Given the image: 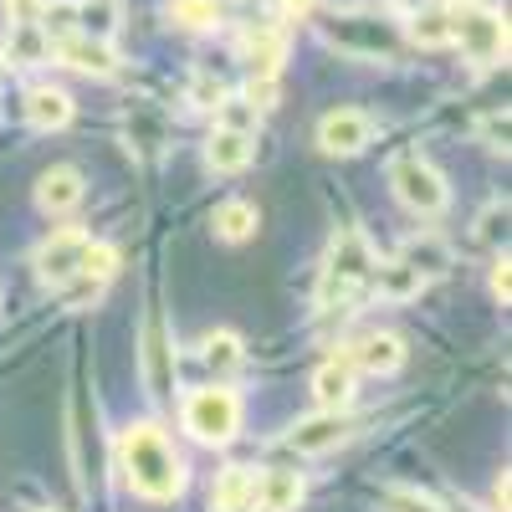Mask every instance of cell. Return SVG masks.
I'll return each mask as SVG.
<instances>
[{
	"mask_svg": "<svg viewBox=\"0 0 512 512\" xmlns=\"http://www.w3.org/2000/svg\"><path fill=\"white\" fill-rule=\"evenodd\" d=\"M200 359H205V369L231 374V369L246 359V349H241V338H236L231 328H216V333H205V338H200Z\"/></svg>",
	"mask_w": 512,
	"mask_h": 512,
	"instance_id": "obj_26",
	"label": "cell"
},
{
	"mask_svg": "<svg viewBox=\"0 0 512 512\" xmlns=\"http://www.w3.org/2000/svg\"><path fill=\"white\" fill-rule=\"evenodd\" d=\"M492 512H512V477L502 472L497 487H492Z\"/></svg>",
	"mask_w": 512,
	"mask_h": 512,
	"instance_id": "obj_39",
	"label": "cell"
},
{
	"mask_svg": "<svg viewBox=\"0 0 512 512\" xmlns=\"http://www.w3.org/2000/svg\"><path fill=\"white\" fill-rule=\"evenodd\" d=\"M354 379H359V369L349 364V354L323 359V364L313 369V400H318L323 410H349V405H354Z\"/></svg>",
	"mask_w": 512,
	"mask_h": 512,
	"instance_id": "obj_14",
	"label": "cell"
},
{
	"mask_svg": "<svg viewBox=\"0 0 512 512\" xmlns=\"http://www.w3.org/2000/svg\"><path fill=\"white\" fill-rule=\"evenodd\" d=\"M164 16L180 31H216L221 26V0H164Z\"/></svg>",
	"mask_w": 512,
	"mask_h": 512,
	"instance_id": "obj_24",
	"label": "cell"
},
{
	"mask_svg": "<svg viewBox=\"0 0 512 512\" xmlns=\"http://www.w3.org/2000/svg\"><path fill=\"white\" fill-rule=\"evenodd\" d=\"M374 144V118L359 108H333L318 118V149L333 159H354Z\"/></svg>",
	"mask_w": 512,
	"mask_h": 512,
	"instance_id": "obj_8",
	"label": "cell"
},
{
	"mask_svg": "<svg viewBox=\"0 0 512 512\" xmlns=\"http://www.w3.org/2000/svg\"><path fill=\"white\" fill-rule=\"evenodd\" d=\"M354 436V420H349V410H318V415H303L287 431V451H297V456H328V451H338Z\"/></svg>",
	"mask_w": 512,
	"mask_h": 512,
	"instance_id": "obj_7",
	"label": "cell"
},
{
	"mask_svg": "<svg viewBox=\"0 0 512 512\" xmlns=\"http://www.w3.org/2000/svg\"><path fill=\"white\" fill-rule=\"evenodd\" d=\"M425 6H436V0H395L400 16H415V11H425Z\"/></svg>",
	"mask_w": 512,
	"mask_h": 512,
	"instance_id": "obj_40",
	"label": "cell"
},
{
	"mask_svg": "<svg viewBox=\"0 0 512 512\" xmlns=\"http://www.w3.org/2000/svg\"><path fill=\"white\" fill-rule=\"evenodd\" d=\"M410 41H415V47H425V52L451 47V11H441V6L415 11L410 16Z\"/></svg>",
	"mask_w": 512,
	"mask_h": 512,
	"instance_id": "obj_25",
	"label": "cell"
},
{
	"mask_svg": "<svg viewBox=\"0 0 512 512\" xmlns=\"http://www.w3.org/2000/svg\"><path fill=\"white\" fill-rule=\"evenodd\" d=\"M338 26H328V41H338L344 52H354V57H384L390 62L395 57V36H390V26L384 21H374V16H333Z\"/></svg>",
	"mask_w": 512,
	"mask_h": 512,
	"instance_id": "obj_10",
	"label": "cell"
},
{
	"mask_svg": "<svg viewBox=\"0 0 512 512\" xmlns=\"http://www.w3.org/2000/svg\"><path fill=\"white\" fill-rule=\"evenodd\" d=\"M303 502V477L297 472H267L256 477V492H251V507L256 512H292Z\"/></svg>",
	"mask_w": 512,
	"mask_h": 512,
	"instance_id": "obj_19",
	"label": "cell"
},
{
	"mask_svg": "<svg viewBox=\"0 0 512 512\" xmlns=\"http://www.w3.org/2000/svg\"><path fill=\"white\" fill-rule=\"evenodd\" d=\"M36 512H57V507H36Z\"/></svg>",
	"mask_w": 512,
	"mask_h": 512,
	"instance_id": "obj_42",
	"label": "cell"
},
{
	"mask_svg": "<svg viewBox=\"0 0 512 512\" xmlns=\"http://www.w3.org/2000/svg\"><path fill=\"white\" fill-rule=\"evenodd\" d=\"M52 57V41L41 36V26H11V41H6V62L11 67H36Z\"/></svg>",
	"mask_w": 512,
	"mask_h": 512,
	"instance_id": "obj_27",
	"label": "cell"
},
{
	"mask_svg": "<svg viewBox=\"0 0 512 512\" xmlns=\"http://www.w3.org/2000/svg\"><path fill=\"white\" fill-rule=\"evenodd\" d=\"M26 123L36 134H57V128L72 123V93L62 88H31L26 93Z\"/></svg>",
	"mask_w": 512,
	"mask_h": 512,
	"instance_id": "obj_17",
	"label": "cell"
},
{
	"mask_svg": "<svg viewBox=\"0 0 512 512\" xmlns=\"http://www.w3.org/2000/svg\"><path fill=\"white\" fill-rule=\"evenodd\" d=\"M57 62L82 72V77H113L118 72V52H113V41H93V36H67L57 41Z\"/></svg>",
	"mask_w": 512,
	"mask_h": 512,
	"instance_id": "obj_12",
	"label": "cell"
},
{
	"mask_svg": "<svg viewBox=\"0 0 512 512\" xmlns=\"http://www.w3.org/2000/svg\"><path fill=\"white\" fill-rule=\"evenodd\" d=\"M400 262H410L425 282H431V277H441V272L451 267V246H446L441 236H431V231H420V236H405Z\"/></svg>",
	"mask_w": 512,
	"mask_h": 512,
	"instance_id": "obj_21",
	"label": "cell"
},
{
	"mask_svg": "<svg viewBox=\"0 0 512 512\" xmlns=\"http://www.w3.org/2000/svg\"><path fill=\"white\" fill-rule=\"evenodd\" d=\"M139 369H144V390L154 400L169 395V384H175V349H169V328L159 313L144 318V338H139Z\"/></svg>",
	"mask_w": 512,
	"mask_h": 512,
	"instance_id": "obj_9",
	"label": "cell"
},
{
	"mask_svg": "<svg viewBox=\"0 0 512 512\" xmlns=\"http://www.w3.org/2000/svg\"><path fill=\"white\" fill-rule=\"evenodd\" d=\"M118 246L113 241H93L88 236V251H82V277H93V282H113L118 277Z\"/></svg>",
	"mask_w": 512,
	"mask_h": 512,
	"instance_id": "obj_29",
	"label": "cell"
},
{
	"mask_svg": "<svg viewBox=\"0 0 512 512\" xmlns=\"http://www.w3.org/2000/svg\"><path fill=\"white\" fill-rule=\"evenodd\" d=\"M123 477L128 487H134L144 502H175L190 482L185 472V456L169 446V436L159 431L154 420H139V425H128L123 431Z\"/></svg>",
	"mask_w": 512,
	"mask_h": 512,
	"instance_id": "obj_1",
	"label": "cell"
},
{
	"mask_svg": "<svg viewBox=\"0 0 512 512\" xmlns=\"http://www.w3.org/2000/svg\"><path fill=\"white\" fill-rule=\"evenodd\" d=\"M390 190H395V200L410 210V216H425V221H436L441 210L451 205L446 175H441L431 159H420V154H400L390 164Z\"/></svg>",
	"mask_w": 512,
	"mask_h": 512,
	"instance_id": "obj_2",
	"label": "cell"
},
{
	"mask_svg": "<svg viewBox=\"0 0 512 512\" xmlns=\"http://www.w3.org/2000/svg\"><path fill=\"white\" fill-rule=\"evenodd\" d=\"M241 57L251 72H282V57H287V36L272 31V26H251L241 36Z\"/></svg>",
	"mask_w": 512,
	"mask_h": 512,
	"instance_id": "obj_20",
	"label": "cell"
},
{
	"mask_svg": "<svg viewBox=\"0 0 512 512\" xmlns=\"http://www.w3.org/2000/svg\"><path fill=\"white\" fill-rule=\"evenodd\" d=\"M251 492H256V472H251V466H226V472L216 477L210 502H216V512H251Z\"/></svg>",
	"mask_w": 512,
	"mask_h": 512,
	"instance_id": "obj_22",
	"label": "cell"
},
{
	"mask_svg": "<svg viewBox=\"0 0 512 512\" xmlns=\"http://www.w3.org/2000/svg\"><path fill=\"white\" fill-rule=\"evenodd\" d=\"M41 6H47V0H6V21L11 26H36L41 21Z\"/></svg>",
	"mask_w": 512,
	"mask_h": 512,
	"instance_id": "obj_36",
	"label": "cell"
},
{
	"mask_svg": "<svg viewBox=\"0 0 512 512\" xmlns=\"http://www.w3.org/2000/svg\"><path fill=\"white\" fill-rule=\"evenodd\" d=\"M88 185H82V169L77 164H52L47 175L36 180V205L47 210V216H67V210L82 205Z\"/></svg>",
	"mask_w": 512,
	"mask_h": 512,
	"instance_id": "obj_11",
	"label": "cell"
},
{
	"mask_svg": "<svg viewBox=\"0 0 512 512\" xmlns=\"http://www.w3.org/2000/svg\"><path fill=\"white\" fill-rule=\"evenodd\" d=\"M492 297H497L502 308L512 303V262H507V251L497 256V262H492Z\"/></svg>",
	"mask_w": 512,
	"mask_h": 512,
	"instance_id": "obj_35",
	"label": "cell"
},
{
	"mask_svg": "<svg viewBox=\"0 0 512 512\" xmlns=\"http://www.w3.org/2000/svg\"><path fill=\"white\" fill-rule=\"evenodd\" d=\"M384 512H446V507L420 487H384Z\"/></svg>",
	"mask_w": 512,
	"mask_h": 512,
	"instance_id": "obj_31",
	"label": "cell"
},
{
	"mask_svg": "<svg viewBox=\"0 0 512 512\" xmlns=\"http://www.w3.org/2000/svg\"><path fill=\"white\" fill-rule=\"evenodd\" d=\"M374 246L359 236V231H338L333 236V251H328V272H323V292H318V303L328 308L333 297H349L354 287H364L369 282V272H374Z\"/></svg>",
	"mask_w": 512,
	"mask_h": 512,
	"instance_id": "obj_5",
	"label": "cell"
},
{
	"mask_svg": "<svg viewBox=\"0 0 512 512\" xmlns=\"http://www.w3.org/2000/svg\"><path fill=\"white\" fill-rule=\"evenodd\" d=\"M185 431L200 446H231L241 431V395L231 384H205L185 400Z\"/></svg>",
	"mask_w": 512,
	"mask_h": 512,
	"instance_id": "obj_3",
	"label": "cell"
},
{
	"mask_svg": "<svg viewBox=\"0 0 512 512\" xmlns=\"http://www.w3.org/2000/svg\"><path fill=\"white\" fill-rule=\"evenodd\" d=\"M216 123H221V128H241V134H256L262 113H256L246 98H221V103H216Z\"/></svg>",
	"mask_w": 512,
	"mask_h": 512,
	"instance_id": "obj_32",
	"label": "cell"
},
{
	"mask_svg": "<svg viewBox=\"0 0 512 512\" xmlns=\"http://www.w3.org/2000/svg\"><path fill=\"white\" fill-rule=\"evenodd\" d=\"M472 236L482 241V246H502V236H507V200H492L482 216H477V226H472Z\"/></svg>",
	"mask_w": 512,
	"mask_h": 512,
	"instance_id": "obj_33",
	"label": "cell"
},
{
	"mask_svg": "<svg viewBox=\"0 0 512 512\" xmlns=\"http://www.w3.org/2000/svg\"><path fill=\"white\" fill-rule=\"evenodd\" d=\"M369 287L384 297V303H415V297L425 292V277L410 267V262H374V272H369Z\"/></svg>",
	"mask_w": 512,
	"mask_h": 512,
	"instance_id": "obj_16",
	"label": "cell"
},
{
	"mask_svg": "<svg viewBox=\"0 0 512 512\" xmlns=\"http://www.w3.org/2000/svg\"><path fill=\"white\" fill-rule=\"evenodd\" d=\"M221 98H226V88H221L216 77H195V82H190V103H195V108L216 113V103H221Z\"/></svg>",
	"mask_w": 512,
	"mask_h": 512,
	"instance_id": "obj_34",
	"label": "cell"
},
{
	"mask_svg": "<svg viewBox=\"0 0 512 512\" xmlns=\"http://www.w3.org/2000/svg\"><path fill=\"white\" fill-rule=\"evenodd\" d=\"M451 512H482V507H472V502H456Z\"/></svg>",
	"mask_w": 512,
	"mask_h": 512,
	"instance_id": "obj_41",
	"label": "cell"
},
{
	"mask_svg": "<svg viewBox=\"0 0 512 512\" xmlns=\"http://www.w3.org/2000/svg\"><path fill=\"white\" fill-rule=\"evenodd\" d=\"M256 159V134H241V128H221L205 139V169L210 175H241V169Z\"/></svg>",
	"mask_w": 512,
	"mask_h": 512,
	"instance_id": "obj_13",
	"label": "cell"
},
{
	"mask_svg": "<svg viewBox=\"0 0 512 512\" xmlns=\"http://www.w3.org/2000/svg\"><path fill=\"white\" fill-rule=\"evenodd\" d=\"M82 251H88V231L67 226V231H52L47 241L36 246L31 267H36V277L47 287H67V282L82 277Z\"/></svg>",
	"mask_w": 512,
	"mask_h": 512,
	"instance_id": "obj_6",
	"label": "cell"
},
{
	"mask_svg": "<svg viewBox=\"0 0 512 512\" xmlns=\"http://www.w3.org/2000/svg\"><path fill=\"white\" fill-rule=\"evenodd\" d=\"M482 134H487V144H492V149H502V154H507V118H487V123H482Z\"/></svg>",
	"mask_w": 512,
	"mask_h": 512,
	"instance_id": "obj_38",
	"label": "cell"
},
{
	"mask_svg": "<svg viewBox=\"0 0 512 512\" xmlns=\"http://www.w3.org/2000/svg\"><path fill=\"white\" fill-rule=\"evenodd\" d=\"M241 98H246L256 113H272V108L282 103V82H277V72H251V77H246V88H241Z\"/></svg>",
	"mask_w": 512,
	"mask_h": 512,
	"instance_id": "obj_30",
	"label": "cell"
},
{
	"mask_svg": "<svg viewBox=\"0 0 512 512\" xmlns=\"http://www.w3.org/2000/svg\"><path fill=\"white\" fill-rule=\"evenodd\" d=\"M256 226H262V210H256L251 200H221L216 210H210V231H216V241L241 246V241L256 236Z\"/></svg>",
	"mask_w": 512,
	"mask_h": 512,
	"instance_id": "obj_18",
	"label": "cell"
},
{
	"mask_svg": "<svg viewBox=\"0 0 512 512\" xmlns=\"http://www.w3.org/2000/svg\"><path fill=\"white\" fill-rule=\"evenodd\" d=\"M123 26V0H77V31L93 41H113Z\"/></svg>",
	"mask_w": 512,
	"mask_h": 512,
	"instance_id": "obj_23",
	"label": "cell"
},
{
	"mask_svg": "<svg viewBox=\"0 0 512 512\" xmlns=\"http://www.w3.org/2000/svg\"><path fill=\"white\" fill-rule=\"evenodd\" d=\"M41 36L52 41H67V36H77V0H47V6H41Z\"/></svg>",
	"mask_w": 512,
	"mask_h": 512,
	"instance_id": "obj_28",
	"label": "cell"
},
{
	"mask_svg": "<svg viewBox=\"0 0 512 512\" xmlns=\"http://www.w3.org/2000/svg\"><path fill=\"white\" fill-rule=\"evenodd\" d=\"M272 6H277L287 21H303V16H313V11H318V0H272Z\"/></svg>",
	"mask_w": 512,
	"mask_h": 512,
	"instance_id": "obj_37",
	"label": "cell"
},
{
	"mask_svg": "<svg viewBox=\"0 0 512 512\" xmlns=\"http://www.w3.org/2000/svg\"><path fill=\"white\" fill-rule=\"evenodd\" d=\"M349 364L364 374H395L405 364V338L400 333H364L349 349Z\"/></svg>",
	"mask_w": 512,
	"mask_h": 512,
	"instance_id": "obj_15",
	"label": "cell"
},
{
	"mask_svg": "<svg viewBox=\"0 0 512 512\" xmlns=\"http://www.w3.org/2000/svg\"><path fill=\"white\" fill-rule=\"evenodd\" d=\"M451 47H461V57L477 62V67L502 62L507 57V21H502V11H492V6L451 11Z\"/></svg>",
	"mask_w": 512,
	"mask_h": 512,
	"instance_id": "obj_4",
	"label": "cell"
}]
</instances>
